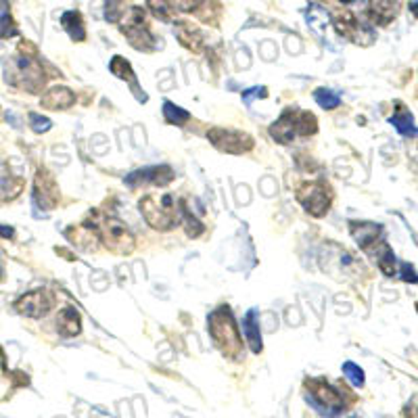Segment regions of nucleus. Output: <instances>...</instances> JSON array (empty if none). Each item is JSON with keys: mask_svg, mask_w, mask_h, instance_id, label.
Returning a JSON list of instances; mask_svg holds the SVG:
<instances>
[{"mask_svg": "<svg viewBox=\"0 0 418 418\" xmlns=\"http://www.w3.org/2000/svg\"><path fill=\"white\" fill-rule=\"evenodd\" d=\"M4 77L9 84L21 88L26 92H32V94H38L46 84L44 67L36 61V55H21L19 53V57L6 65Z\"/></svg>", "mask_w": 418, "mask_h": 418, "instance_id": "f257e3e1", "label": "nucleus"}, {"mask_svg": "<svg viewBox=\"0 0 418 418\" xmlns=\"http://www.w3.org/2000/svg\"><path fill=\"white\" fill-rule=\"evenodd\" d=\"M141 214L155 230H172L180 222V205L172 194H147L141 199Z\"/></svg>", "mask_w": 418, "mask_h": 418, "instance_id": "f03ea898", "label": "nucleus"}, {"mask_svg": "<svg viewBox=\"0 0 418 418\" xmlns=\"http://www.w3.org/2000/svg\"><path fill=\"white\" fill-rule=\"evenodd\" d=\"M209 335L216 341V345L226 353V356H238L243 349V341L238 335V329L234 324V318L229 307H220L211 314L209 318Z\"/></svg>", "mask_w": 418, "mask_h": 418, "instance_id": "7ed1b4c3", "label": "nucleus"}, {"mask_svg": "<svg viewBox=\"0 0 418 418\" xmlns=\"http://www.w3.org/2000/svg\"><path fill=\"white\" fill-rule=\"evenodd\" d=\"M121 26V32L128 36L134 48L138 50H151L153 36L149 34L147 28V19H145V11L138 6L126 9V13L121 15V19L117 21Z\"/></svg>", "mask_w": 418, "mask_h": 418, "instance_id": "20e7f679", "label": "nucleus"}, {"mask_svg": "<svg viewBox=\"0 0 418 418\" xmlns=\"http://www.w3.org/2000/svg\"><path fill=\"white\" fill-rule=\"evenodd\" d=\"M99 236H101L103 245H105L109 251L117 253V255H128V253H132V251H134V245H136L134 234L128 230V226H126L123 222H119V220H115V218L103 222Z\"/></svg>", "mask_w": 418, "mask_h": 418, "instance_id": "39448f33", "label": "nucleus"}, {"mask_svg": "<svg viewBox=\"0 0 418 418\" xmlns=\"http://www.w3.org/2000/svg\"><path fill=\"white\" fill-rule=\"evenodd\" d=\"M207 138L211 141V145L220 151L230 153V155H243V153L253 149V138L245 132L238 130H226V128H211L207 132Z\"/></svg>", "mask_w": 418, "mask_h": 418, "instance_id": "423d86ee", "label": "nucleus"}, {"mask_svg": "<svg viewBox=\"0 0 418 418\" xmlns=\"http://www.w3.org/2000/svg\"><path fill=\"white\" fill-rule=\"evenodd\" d=\"M297 201L305 207L307 214L320 218L329 211L331 207V192L326 190L324 185L318 182H305L297 189Z\"/></svg>", "mask_w": 418, "mask_h": 418, "instance_id": "0eeeda50", "label": "nucleus"}, {"mask_svg": "<svg viewBox=\"0 0 418 418\" xmlns=\"http://www.w3.org/2000/svg\"><path fill=\"white\" fill-rule=\"evenodd\" d=\"M34 199L44 211H50L59 205L61 201V190L55 180V176L48 170H38L34 178Z\"/></svg>", "mask_w": 418, "mask_h": 418, "instance_id": "6e6552de", "label": "nucleus"}, {"mask_svg": "<svg viewBox=\"0 0 418 418\" xmlns=\"http://www.w3.org/2000/svg\"><path fill=\"white\" fill-rule=\"evenodd\" d=\"M53 307H55V295L46 289L30 291L15 302V309L23 316H30V318H42Z\"/></svg>", "mask_w": 418, "mask_h": 418, "instance_id": "1a4fd4ad", "label": "nucleus"}, {"mask_svg": "<svg viewBox=\"0 0 418 418\" xmlns=\"http://www.w3.org/2000/svg\"><path fill=\"white\" fill-rule=\"evenodd\" d=\"M295 119H297V111L287 109L285 114L280 115V117L270 126L272 138L278 141V143H282V145L293 143V138H295V134H297V130H295Z\"/></svg>", "mask_w": 418, "mask_h": 418, "instance_id": "9d476101", "label": "nucleus"}, {"mask_svg": "<svg viewBox=\"0 0 418 418\" xmlns=\"http://www.w3.org/2000/svg\"><path fill=\"white\" fill-rule=\"evenodd\" d=\"M74 103H76V94H74L70 88H65V86H57V88L48 90V92L42 97V101H40V105H42L44 109H50V111L70 109Z\"/></svg>", "mask_w": 418, "mask_h": 418, "instance_id": "9b49d317", "label": "nucleus"}, {"mask_svg": "<svg viewBox=\"0 0 418 418\" xmlns=\"http://www.w3.org/2000/svg\"><path fill=\"white\" fill-rule=\"evenodd\" d=\"M368 11H370V17H373L375 23L387 26V23H391L397 17L400 0H370Z\"/></svg>", "mask_w": 418, "mask_h": 418, "instance_id": "f8f14e48", "label": "nucleus"}, {"mask_svg": "<svg viewBox=\"0 0 418 418\" xmlns=\"http://www.w3.org/2000/svg\"><path fill=\"white\" fill-rule=\"evenodd\" d=\"M349 229L362 249H370L375 243H379L380 226L373 224V222H351Z\"/></svg>", "mask_w": 418, "mask_h": 418, "instance_id": "ddd939ff", "label": "nucleus"}, {"mask_svg": "<svg viewBox=\"0 0 418 418\" xmlns=\"http://www.w3.org/2000/svg\"><path fill=\"white\" fill-rule=\"evenodd\" d=\"M26 187L23 178L19 176H13L11 174V167L6 163L0 165V199L9 201V199H15L21 190Z\"/></svg>", "mask_w": 418, "mask_h": 418, "instance_id": "4468645a", "label": "nucleus"}, {"mask_svg": "<svg viewBox=\"0 0 418 418\" xmlns=\"http://www.w3.org/2000/svg\"><path fill=\"white\" fill-rule=\"evenodd\" d=\"M67 238L79 247L84 251H92L97 247V241H99V234L97 230L90 229V226H74V229L67 230Z\"/></svg>", "mask_w": 418, "mask_h": 418, "instance_id": "2eb2a0df", "label": "nucleus"}, {"mask_svg": "<svg viewBox=\"0 0 418 418\" xmlns=\"http://www.w3.org/2000/svg\"><path fill=\"white\" fill-rule=\"evenodd\" d=\"M57 324H59V333L65 335V337H76V335H79V331H82V320H79V314H77L74 307L61 309Z\"/></svg>", "mask_w": 418, "mask_h": 418, "instance_id": "dca6fc26", "label": "nucleus"}, {"mask_svg": "<svg viewBox=\"0 0 418 418\" xmlns=\"http://www.w3.org/2000/svg\"><path fill=\"white\" fill-rule=\"evenodd\" d=\"M176 38L180 40L189 50H194V53H199L203 48V36H201V32L194 26L187 23V21H180L176 26Z\"/></svg>", "mask_w": 418, "mask_h": 418, "instance_id": "f3484780", "label": "nucleus"}, {"mask_svg": "<svg viewBox=\"0 0 418 418\" xmlns=\"http://www.w3.org/2000/svg\"><path fill=\"white\" fill-rule=\"evenodd\" d=\"M141 178V182H149V185H155V187H165L174 180V170L167 167V165H157V167H147L143 172H136Z\"/></svg>", "mask_w": 418, "mask_h": 418, "instance_id": "a211bd4d", "label": "nucleus"}, {"mask_svg": "<svg viewBox=\"0 0 418 418\" xmlns=\"http://www.w3.org/2000/svg\"><path fill=\"white\" fill-rule=\"evenodd\" d=\"M61 23H63V28L67 30V34L72 36V40L82 42V40L86 38L84 19H82V15H79L77 11H67V13H63V17H61Z\"/></svg>", "mask_w": 418, "mask_h": 418, "instance_id": "6ab92c4d", "label": "nucleus"}, {"mask_svg": "<svg viewBox=\"0 0 418 418\" xmlns=\"http://www.w3.org/2000/svg\"><path fill=\"white\" fill-rule=\"evenodd\" d=\"M391 123H393V126L397 128V132L404 134V136H414L418 132L417 128H414V117H412V114H410L404 105H397V111L391 117Z\"/></svg>", "mask_w": 418, "mask_h": 418, "instance_id": "aec40b11", "label": "nucleus"}, {"mask_svg": "<svg viewBox=\"0 0 418 418\" xmlns=\"http://www.w3.org/2000/svg\"><path fill=\"white\" fill-rule=\"evenodd\" d=\"M245 335L253 351H262V337H260V326H258V312L251 309L245 318Z\"/></svg>", "mask_w": 418, "mask_h": 418, "instance_id": "412c9836", "label": "nucleus"}, {"mask_svg": "<svg viewBox=\"0 0 418 418\" xmlns=\"http://www.w3.org/2000/svg\"><path fill=\"white\" fill-rule=\"evenodd\" d=\"M314 393H316V400L322 402L324 406H329V408H341L339 393L333 387H329L326 383H314Z\"/></svg>", "mask_w": 418, "mask_h": 418, "instance_id": "4be33fe9", "label": "nucleus"}, {"mask_svg": "<svg viewBox=\"0 0 418 418\" xmlns=\"http://www.w3.org/2000/svg\"><path fill=\"white\" fill-rule=\"evenodd\" d=\"M15 34H17V28H15L13 15H11L9 0H0V40L11 38Z\"/></svg>", "mask_w": 418, "mask_h": 418, "instance_id": "5701e85b", "label": "nucleus"}, {"mask_svg": "<svg viewBox=\"0 0 418 418\" xmlns=\"http://www.w3.org/2000/svg\"><path fill=\"white\" fill-rule=\"evenodd\" d=\"M295 130H297V134H302V136L316 134V130H318V119L309 114V111L297 114V119H295Z\"/></svg>", "mask_w": 418, "mask_h": 418, "instance_id": "b1692460", "label": "nucleus"}, {"mask_svg": "<svg viewBox=\"0 0 418 418\" xmlns=\"http://www.w3.org/2000/svg\"><path fill=\"white\" fill-rule=\"evenodd\" d=\"M13 391V379L11 375L6 373V364H4V356H2V349H0V402L6 400Z\"/></svg>", "mask_w": 418, "mask_h": 418, "instance_id": "393cba45", "label": "nucleus"}, {"mask_svg": "<svg viewBox=\"0 0 418 418\" xmlns=\"http://www.w3.org/2000/svg\"><path fill=\"white\" fill-rule=\"evenodd\" d=\"M147 4H149L151 13L157 19H161V21H170L172 19V9H170L172 4L167 0H147Z\"/></svg>", "mask_w": 418, "mask_h": 418, "instance_id": "a878e982", "label": "nucleus"}, {"mask_svg": "<svg viewBox=\"0 0 418 418\" xmlns=\"http://www.w3.org/2000/svg\"><path fill=\"white\" fill-rule=\"evenodd\" d=\"M109 67H111V72H114L115 76L126 79V82H132V79H134L132 67L128 65V61H126L123 57H114V61H111Z\"/></svg>", "mask_w": 418, "mask_h": 418, "instance_id": "bb28decb", "label": "nucleus"}, {"mask_svg": "<svg viewBox=\"0 0 418 418\" xmlns=\"http://www.w3.org/2000/svg\"><path fill=\"white\" fill-rule=\"evenodd\" d=\"M314 97H316V101H318V105L322 109H335V107H339V97L333 94V92H329V90H324V88L316 90Z\"/></svg>", "mask_w": 418, "mask_h": 418, "instance_id": "cd10ccee", "label": "nucleus"}, {"mask_svg": "<svg viewBox=\"0 0 418 418\" xmlns=\"http://www.w3.org/2000/svg\"><path fill=\"white\" fill-rule=\"evenodd\" d=\"M165 119L170 121V123H178V126H182L187 119H189V114L185 111V109H180V107H176V105H172V103H165Z\"/></svg>", "mask_w": 418, "mask_h": 418, "instance_id": "c85d7f7f", "label": "nucleus"}, {"mask_svg": "<svg viewBox=\"0 0 418 418\" xmlns=\"http://www.w3.org/2000/svg\"><path fill=\"white\" fill-rule=\"evenodd\" d=\"M126 0H107V6H105V15L109 21H119L121 15L126 13Z\"/></svg>", "mask_w": 418, "mask_h": 418, "instance_id": "c756f323", "label": "nucleus"}, {"mask_svg": "<svg viewBox=\"0 0 418 418\" xmlns=\"http://www.w3.org/2000/svg\"><path fill=\"white\" fill-rule=\"evenodd\" d=\"M343 373L347 375V379L351 380L353 385H364V373L356 366V364H351V362H347L345 366H343Z\"/></svg>", "mask_w": 418, "mask_h": 418, "instance_id": "7c9ffc66", "label": "nucleus"}, {"mask_svg": "<svg viewBox=\"0 0 418 418\" xmlns=\"http://www.w3.org/2000/svg\"><path fill=\"white\" fill-rule=\"evenodd\" d=\"M30 123H32L34 132H46V130H50V119H46L44 115L30 114Z\"/></svg>", "mask_w": 418, "mask_h": 418, "instance_id": "2f4dec72", "label": "nucleus"}, {"mask_svg": "<svg viewBox=\"0 0 418 418\" xmlns=\"http://www.w3.org/2000/svg\"><path fill=\"white\" fill-rule=\"evenodd\" d=\"M174 9H178V11H194V9H199V4H201V0H167Z\"/></svg>", "mask_w": 418, "mask_h": 418, "instance_id": "473e14b6", "label": "nucleus"}, {"mask_svg": "<svg viewBox=\"0 0 418 418\" xmlns=\"http://www.w3.org/2000/svg\"><path fill=\"white\" fill-rule=\"evenodd\" d=\"M400 274H402V278H404L406 282H418V274L414 272V268L410 266V264H402Z\"/></svg>", "mask_w": 418, "mask_h": 418, "instance_id": "72a5a7b5", "label": "nucleus"}, {"mask_svg": "<svg viewBox=\"0 0 418 418\" xmlns=\"http://www.w3.org/2000/svg\"><path fill=\"white\" fill-rule=\"evenodd\" d=\"M187 232H189V236H199L203 232V224L197 222L192 216H187Z\"/></svg>", "mask_w": 418, "mask_h": 418, "instance_id": "f704fd0d", "label": "nucleus"}, {"mask_svg": "<svg viewBox=\"0 0 418 418\" xmlns=\"http://www.w3.org/2000/svg\"><path fill=\"white\" fill-rule=\"evenodd\" d=\"M0 236H4V238H13V229H9V226H2V224H0Z\"/></svg>", "mask_w": 418, "mask_h": 418, "instance_id": "c9c22d12", "label": "nucleus"}, {"mask_svg": "<svg viewBox=\"0 0 418 418\" xmlns=\"http://www.w3.org/2000/svg\"><path fill=\"white\" fill-rule=\"evenodd\" d=\"M2 276H4V270H2V266H0V280H2Z\"/></svg>", "mask_w": 418, "mask_h": 418, "instance_id": "e433bc0d", "label": "nucleus"}, {"mask_svg": "<svg viewBox=\"0 0 418 418\" xmlns=\"http://www.w3.org/2000/svg\"><path fill=\"white\" fill-rule=\"evenodd\" d=\"M339 2H343V4H349V2H353V0H339Z\"/></svg>", "mask_w": 418, "mask_h": 418, "instance_id": "4c0bfd02", "label": "nucleus"}, {"mask_svg": "<svg viewBox=\"0 0 418 418\" xmlns=\"http://www.w3.org/2000/svg\"><path fill=\"white\" fill-rule=\"evenodd\" d=\"M417 309H418V304H417Z\"/></svg>", "mask_w": 418, "mask_h": 418, "instance_id": "58836bf2", "label": "nucleus"}]
</instances>
